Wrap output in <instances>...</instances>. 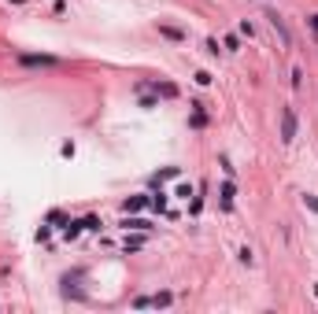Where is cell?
I'll return each mask as SVG.
<instances>
[{"mask_svg":"<svg viewBox=\"0 0 318 314\" xmlns=\"http://www.w3.org/2000/svg\"><path fill=\"white\" fill-rule=\"evenodd\" d=\"M266 18H270V26H274V34L282 37V44L288 48V44H292V34H288V26H285V18L278 15V12H266Z\"/></svg>","mask_w":318,"mask_h":314,"instance_id":"7a4b0ae2","label":"cell"},{"mask_svg":"<svg viewBox=\"0 0 318 314\" xmlns=\"http://www.w3.org/2000/svg\"><path fill=\"white\" fill-rule=\"evenodd\" d=\"M300 85H304V70L296 66V70H292V89H300Z\"/></svg>","mask_w":318,"mask_h":314,"instance_id":"e0dca14e","label":"cell"},{"mask_svg":"<svg viewBox=\"0 0 318 314\" xmlns=\"http://www.w3.org/2000/svg\"><path fill=\"white\" fill-rule=\"evenodd\" d=\"M192 126H208V115H204V108H200V104H192Z\"/></svg>","mask_w":318,"mask_h":314,"instance_id":"9c48e42d","label":"cell"},{"mask_svg":"<svg viewBox=\"0 0 318 314\" xmlns=\"http://www.w3.org/2000/svg\"><path fill=\"white\" fill-rule=\"evenodd\" d=\"M18 63L22 66H60L56 56H18Z\"/></svg>","mask_w":318,"mask_h":314,"instance_id":"3957f363","label":"cell"},{"mask_svg":"<svg viewBox=\"0 0 318 314\" xmlns=\"http://www.w3.org/2000/svg\"><path fill=\"white\" fill-rule=\"evenodd\" d=\"M48 222H52V226H63V230H67V214H63V211H52V214H48Z\"/></svg>","mask_w":318,"mask_h":314,"instance_id":"8fae6325","label":"cell"},{"mask_svg":"<svg viewBox=\"0 0 318 314\" xmlns=\"http://www.w3.org/2000/svg\"><path fill=\"white\" fill-rule=\"evenodd\" d=\"M292 137H296V111L285 108L282 111V140H285V144H292Z\"/></svg>","mask_w":318,"mask_h":314,"instance_id":"6da1fadb","label":"cell"},{"mask_svg":"<svg viewBox=\"0 0 318 314\" xmlns=\"http://www.w3.org/2000/svg\"><path fill=\"white\" fill-rule=\"evenodd\" d=\"M148 204L144 196H134V200H126V214H134V211H141V207Z\"/></svg>","mask_w":318,"mask_h":314,"instance_id":"ba28073f","label":"cell"},{"mask_svg":"<svg viewBox=\"0 0 318 314\" xmlns=\"http://www.w3.org/2000/svg\"><path fill=\"white\" fill-rule=\"evenodd\" d=\"M204 48H208L211 56H218V41H214V37H208V41H204Z\"/></svg>","mask_w":318,"mask_h":314,"instance_id":"ac0fdd59","label":"cell"},{"mask_svg":"<svg viewBox=\"0 0 318 314\" xmlns=\"http://www.w3.org/2000/svg\"><path fill=\"white\" fill-rule=\"evenodd\" d=\"M122 226H126V230H141V233H144V230H152V226H148L144 218H126Z\"/></svg>","mask_w":318,"mask_h":314,"instance_id":"52a82bcc","label":"cell"},{"mask_svg":"<svg viewBox=\"0 0 318 314\" xmlns=\"http://www.w3.org/2000/svg\"><path fill=\"white\" fill-rule=\"evenodd\" d=\"M152 89L159 92V96H178V85H170V82H156Z\"/></svg>","mask_w":318,"mask_h":314,"instance_id":"5b68a950","label":"cell"},{"mask_svg":"<svg viewBox=\"0 0 318 314\" xmlns=\"http://www.w3.org/2000/svg\"><path fill=\"white\" fill-rule=\"evenodd\" d=\"M304 207H307V211H314V214H318V196H311V192H304Z\"/></svg>","mask_w":318,"mask_h":314,"instance_id":"7c38bea8","label":"cell"},{"mask_svg":"<svg viewBox=\"0 0 318 314\" xmlns=\"http://www.w3.org/2000/svg\"><path fill=\"white\" fill-rule=\"evenodd\" d=\"M159 34H163V37H166V41H178V44H182V41H185V37H189V34H185V30H182V26H170V22H159Z\"/></svg>","mask_w":318,"mask_h":314,"instance_id":"277c9868","label":"cell"},{"mask_svg":"<svg viewBox=\"0 0 318 314\" xmlns=\"http://www.w3.org/2000/svg\"><path fill=\"white\" fill-rule=\"evenodd\" d=\"M218 196H222V207L230 211V207H233V185L226 182V185H222V192H218Z\"/></svg>","mask_w":318,"mask_h":314,"instance_id":"8992f818","label":"cell"},{"mask_svg":"<svg viewBox=\"0 0 318 314\" xmlns=\"http://www.w3.org/2000/svg\"><path fill=\"white\" fill-rule=\"evenodd\" d=\"M311 30H318V15H311Z\"/></svg>","mask_w":318,"mask_h":314,"instance_id":"ffe728a7","label":"cell"},{"mask_svg":"<svg viewBox=\"0 0 318 314\" xmlns=\"http://www.w3.org/2000/svg\"><path fill=\"white\" fill-rule=\"evenodd\" d=\"M134 307H137V310H144V307H152V300H148V296H137V300H134Z\"/></svg>","mask_w":318,"mask_h":314,"instance_id":"d6986e66","label":"cell"},{"mask_svg":"<svg viewBox=\"0 0 318 314\" xmlns=\"http://www.w3.org/2000/svg\"><path fill=\"white\" fill-rule=\"evenodd\" d=\"M148 204H152L156 211H166V196H163V192H159V196H152V200H148Z\"/></svg>","mask_w":318,"mask_h":314,"instance_id":"5bb4252c","label":"cell"},{"mask_svg":"<svg viewBox=\"0 0 318 314\" xmlns=\"http://www.w3.org/2000/svg\"><path fill=\"white\" fill-rule=\"evenodd\" d=\"M82 230H100V218H96V214H89V218H82Z\"/></svg>","mask_w":318,"mask_h":314,"instance_id":"4fadbf2b","label":"cell"},{"mask_svg":"<svg viewBox=\"0 0 318 314\" xmlns=\"http://www.w3.org/2000/svg\"><path fill=\"white\" fill-rule=\"evenodd\" d=\"M170 303V292H159V296H152V307H166Z\"/></svg>","mask_w":318,"mask_h":314,"instance_id":"9a60e30c","label":"cell"},{"mask_svg":"<svg viewBox=\"0 0 318 314\" xmlns=\"http://www.w3.org/2000/svg\"><path fill=\"white\" fill-rule=\"evenodd\" d=\"M222 44H226L230 52H237V48H240V37H237V34H230V37H226V41H222Z\"/></svg>","mask_w":318,"mask_h":314,"instance_id":"2e32d148","label":"cell"},{"mask_svg":"<svg viewBox=\"0 0 318 314\" xmlns=\"http://www.w3.org/2000/svg\"><path fill=\"white\" fill-rule=\"evenodd\" d=\"M141 244H144L141 236H126V255H130V252H141Z\"/></svg>","mask_w":318,"mask_h":314,"instance_id":"30bf717a","label":"cell"}]
</instances>
